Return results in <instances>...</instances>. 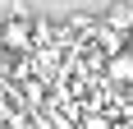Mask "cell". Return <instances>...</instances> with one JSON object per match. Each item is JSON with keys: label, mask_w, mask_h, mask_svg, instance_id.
<instances>
[{"label": "cell", "mask_w": 133, "mask_h": 129, "mask_svg": "<svg viewBox=\"0 0 133 129\" xmlns=\"http://www.w3.org/2000/svg\"><path fill=\"white\" fill-rule=\"evenodd\" d=\"M101 28L133 37V5H129V0H110V5H106V14H101Z\"/></svg>", "instance_id": "6da1fadb"}, {"label": "cell", "mask_w": 133, "mask_h": 129, "mask_svg": "<svg viewBox=\"0 0 133 129\" xmlns=\"http://www.w3.org/2000/svg\"><path fill=\"white\" fill-rule=\"evenodd\" d=\"M106 78L115 83V88H133V46L124 55H115V60L106 64Z\"/></svg>", "instance_id": "7a4b0ae2"}, {"label": "cell", "mask_w": 133, "mask_h": 129, "mask_svg": "<svg viewBox=\"0 0 133 129\" xmlns=\"http://www.w3.org/2000/svg\"><path fill=\"white\" fill-rule=\"evenodd\" d=\"M78 129H115V120H110L106 111H83V115H78Z\"/></svg>", "instance_id": "3957f363"}, {"label": "cell", "mask_w": 133, "mask_h": 129, "mask_svg": "<svg viewBox=\"0 0 133 129\" xmlns=\"http://www.w3.org/2000/svg\"><path fill=\"white\" fill-rule=\"evenodd\" d=\"M115 129H129V125H115Z\"/></svg>", "instance_id": "277c9868"}]
</instances>
